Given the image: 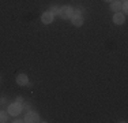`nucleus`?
Instances as JSON below:
<instances>
[{
    "label": "nucleus",
    "instance_id": "obj_1",
    "mask_svg": "<svg viewBox=\"0 0 128 123\" xmlns=\"http://www.w3.org/2000/svg\"><path fill=\"white\" fill-rule=\"evenodd\" d=\"M59 15L63 18V19H67V18H71L72 15H74V10H72L70 6H64V7L60 8Z\"/></svg>",
    "mask_w": 128,
    "mask_h": 123
},
{
    "label": "nucleus",
    "instance_id": "obj_2",
    "mask_svg": "<svg viewBox=\"0 0 128 123\" xmlns=\"http://www.w3.org/2000/svg\"><path fill=\"white\" fill-rule=\"evenodd\" d=\"M8 112H10L11 115H14V116L19 115V113L22 112V105H20V104H18V103L11 104V105H8Z\"/></svg>",
    "mask_w": 128,
    "mask_h": 123
},
{
    "label": "nucleus",
    "instance_id": "obj_3",
    "mask_svg": "<svg viewBox=\"0 0 128 123\" xmlns=\"http://www.w3.org/2000/svg\"><path fill=\"white\" fill-rule=\"evenodd\" d=\"M25 122H29V123H37V122H40L38 113H36V112H27V115H26V118H25Z\"/></svg>",
    "mask_w": 128,
    "mask_h": 123
},
{
    "label": "nucleus",
    "instance_id": "obj_4",
    "mask_svg": "<svg viewBox=\"0 0 128 123\" xmlns=\"http://www.w3.org/2000/svg\"><path fill=\"white\" fill-rule=\"evenodd\" d=\"M41 21L44 23H50L52 21H53V14H52L50 11L44 12V14H42V17H41Z\"/></svg>",
    "mask_w": 128,
    "mask_h": 123
},
{
    "label": "nucleus",
    "instance_id": "obj_5",
    "mask_svg": "<svg viewBox=\"0 0 128 123\" xmlns=\"http://www.w3.org/2000/svg\"><path fill=\"white\" fill-rule=\"evenodd\" d=\"M27 82H29V79H27V75L26 74H19V75L16 77V84L23 86V85H27Z\"/></svg>",
    "mask_w": 128,
    "mask_h": 123
},
{
    "label": "nucleus",
    "instance_id": "obj_6",
    "mask_svg": "<svg viewBox=\"0 0 128 123\" xmlns=\"http://www.w3.org/2000/svg\"><path fill=\"white\" fill-rule=\"evenodd\" d=\"M71 22H72V25H75V26H82L83 19H82L80 15H72V17H71Z\"/></svg>",
    "mask_w": 128,
    "mask_h": 123
},
{
    "label": "nucleus",
    "instance_id": "obj_7",
    "mask_svg": "<svg viewBox=\"0 0 128 123\" xmlns=\"http://www.w3.org/2000/svg\"><path fill=\"white\" fill-rule=\"evenodd\" d=\"M113 21H114V23H116V25H121V23H124L126 18H124V15H123V14H120V12H116L114 17H113Z\"/></svg>",
    "mask_w": 128,
    "mask_h": 123
},
{
    "label": "nucleus",
    "instance_id": "obj_8",
    "mask_svg": "<svg viewBox=\"0 0 128 123\" xmlns=\"http://www.w3.org/2000/svg\"><path fill=\"white\" fill-rule=\"evenodd\" d=\"M110 8H112V11H116V12H118L121 10V3L120 2H112V4H110Z\"/></svg>",
    "mask_w": 128,
    "mask_h": 123
},
{
    "label": "nucleus",
    "instance_id": "obj_9",
    "mask_svg": "<svg viewBox=\"0 0 128 123\" xmlns=\"http://www.w3.org/2000/svg\"><path fill=\"white\" fill-rule=\"evenodd\" d=\"M4 122H7V115H6V112L0 111V123H4Z\"/></svg>",
    "mask_w": 128,
    "mask_h": 123
},
{
    "label": "nucleus",
    "instance_id": "obj_10",
    "mask_svg": "<svg viewBox=\"0 0 128 123\" xmlns=\"http://www.w3.org/2000/svg\"><path fill=\"white\" fill-rule=\"evenodd\" d=\"M50 12H52V14H54V15H57V14H59V12H60V8L59 7H56V6H52V7H50V10H49Z\"/></svg>",
    "mask_w": 128,
    "mask_h": 123
},
{
    "label": "nucleus",
    "instance_id": "obj_11",
    "mask_svg": "<svg viewBox=\"0 0 128 123\" xmlns=\"http://www.w3.org/2000/svg\"><path fill=\"white\" fill-rule=\"evenodd\" d=\"M30 109H32L30 104H23L22 103V111H23V112H30Z\"/></svg>",
    "mask_w": 128,
    "mask_h": 123
},
{
    "label": "nucleus",
    "instance_id": "obj_12",
    "mask_svg": "<svg viewBox=\"0 0 128 123\" xmlns=\"http://www.w3.org/2000/svg\"><path fill=\"white\" fill-rule=\"evenodd\" d=\"M16 103H18V104H20V105H22V103H23L22 97H18V98H16Z\"/></svg>",
    "mask_w": 128,
    "mask_h": 123
},
{
    "label": "nucleus",
    "instance_id": "obj_13",
    "mask_svg": "<svg viewBox=\"0 0 128 123\" xmlns=\"http://www.w3.org/2000/svg\"><path fill=\"white\" fill-rule=\"evenodd\" d=\"M120 3H121V4H124V3H127V0H120Z\"/></svg>",
    "mask_w": 128,
    "mask_h": 123
},
{
    "label": "nucleus",
    "instance_id": "obj_14",
    "mask_svg": "<svg viewBox=\"0 0 128 123\" xmlns=\"http://www.w3.org/2000/svg\"><path fill=\"white\" fill-rule=\"evenodd\" d=\"M105 2H110V3H112V2H113V0H105Z\"/></svg>",
    "mask_w": 128,
    "mask_h": 123
}]
</instances>
